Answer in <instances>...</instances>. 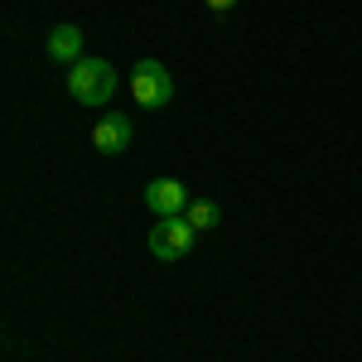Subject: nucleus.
I'll return each mask as SVG.
<instances>
[{
  "label": "nucleus",
  "mask_w": 362,
  "mask_h": 362,
  "mask_svg": "<svg viewBox=\"0 0 362 362\" xmlns=\"http://www.w3.org/2000/svg\"><path fill=\"white\" fill-rule=\"evenodd\" d=\"M189 203H194L189 189H184L179 179H169V174L145 184V208H150L155 218H184V213H189Z\"/></svg>",
  "instance_id": "nucleus-4"
},
{
  "label": "nucleus",
  "mask_w": 362,
  "mask_h": 362,
  "mask_svg": "<svg viewBox=\"0 0 362 362\" xmlns=\"http://www.w3.org/2000/svg\"><path fill=\"white\" fill-rule=\"evenodd\" d=\"M189 223H194V232H213V227L223 223V208L213 203V198H194L189 203V213H184Z\"/></svg>",
  "instance_id": "nucleus-7"
},
{
  "label": "nucleus",
  "mask_w": 362,
  "mask_h": 362,
  "mask_svg": "<svg viewBox=\"0 0 362 362\" xmlns=\"http://www.w3.org/2000/svg\"><path fill=\"white\" fill-rule=\"evenodd\" d=\"M49 58L73 68V63L83 58V29L78 25H54L49 29Z\"/></svg>",
  "instance_id": "nucleus-6"
},
{
  "label": "nucleus",
  "mask_w": 362,
  "mask_h": 362,
  "mask_svg": "<svg viewBox=\"0 0 362 362\" xmlns=\"http://www.w3.org/2000/svg\"><path fill=\"white\" fill-rule=\"evenodd\" d=\"M194 223L189 218H160V223L150 227V237H145V247L150 256H160V261H184L189 251H194Z\"/></svg>",
  "instance_id": "nucleus-3"
},
{
  "label": "nucleus",
  "mask_w": 362,
  "mask_h": 362,
  "mask_svg": "<svg viewBox=\"0 0 362 362\" xmlns=\"http://www.w3.org/2000/svg\"><path fill=\"white\" fill-rule=\"evenodd\" d=\"M131 97H136V107H145V112L165 107L169 97H174V78H169L165 63H155V58H140L136 68H131Z\"/></svg>",
  "instance_id": "nucleus-2"
},
{
  "label": "nucleus",
  "mask_w": 362,
  "mask_h": 362,
  "mask_svg": "<svg viewBox=\"0 0 362 362\" xmlns=\"http://www.w3.org/2000/svg\"><path fill=\"white\" fill-rule=\"evenodd\" d=\"M203 5H208V10H218V15H223V10H232V5H237V0H203Z\"/></svg>",
  "instance_id": "nucleus-8"
},
{
  "label": "nucleus",
  "mask_w": 362,
  "mask_h": 362,
  "mask_svg": "<svg viewBox=\"0 0 362 362\" xmlns=\"http://www.w3.org/2000/svg\"><path fill=\"white\" fill-rule=\"evenodd\" d=\"M131 136H136V126H131L126 112H107V116H97V126H92V145L102 155H121L131 145Z\"/></svg>",
  "instance_id": "nucleus-5"
},
{
  "label": "nucleus",
  "mask_w": 362,
  "mask_h": 362,
  "mask_svg": "<svg viewBox=\"0 0 362 362\" xmlns=\"http://www.w3.org/2000/svg\"><path fill=\"white\" fill-rule=\"evenodd\" d=\"M116 92V68L107 58H78L68 68V97L83 107H107Z\"/></svg>",
  "instance_id": "nucleus-1"
}]
</instances>
